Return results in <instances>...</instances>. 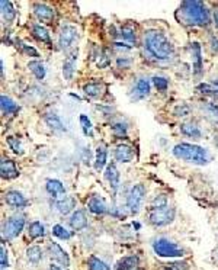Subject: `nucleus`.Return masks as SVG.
I'll use <instances>...</instances> for the list:
<instances>
[{
  "mask_svg": "<svg viewBox=\"0 0 218 270\" xmlns=\"http://www.w3.org/2000/svg\"><path fill=\"white\" fill-rule=\"evenodd\" d=\"M32 35H34L38 41L44 42V44H48V45L51 44L50 33H48V31H47L42 25L40 24L32 25Z\"/></svg>",
  "mask_w": 218,
  "mask_h": 270,
  "instance_id": "obj_28",
  "label": "nucleus"
},
{
  "mask_svg": "<svg viewBox=\"0 0 218 270\" xmlns=\"http://www.w3.org/2000/svg\"><path fill=\"white\" fill-rule=\"evenodd\" d=\"M0 8H2V17H3L5 22L10 24V22L15 21V17H16V9H15L12 2H9V0H2V2H0Z\"/></svg>",
  "mask_w": 218,
  "mask_h": 270,
  "instance_id": "obj_23",
  "label": "nucleus"
},
{
  "mask_svg": "<svg viewBox=\"0 0 218 270\" xmlns=\"http://www.w3.org/2000/svg\"><path fill=\"white\" fill-rule=\"evenodd\" d=\"M149 95H150V82L147 79H140L133 87L131 99L133 100H141V99L147 98Z\"/></svg>",
  "mask_w": 218,
  "mask_h": 270,
  "instance_id": "obj_16",
  "label": "nucleus"
},
{
  "mask_svg": "<svg viewBox=\"0 0 218 270\" xmlns=\"http://www.w3.org/2000/svg\"><path fill=\"white\" fill-rule=\"evenodd\" d=\"M79 119H80V125H82V130H83L84 135L86 137H93V127L90 119L83 114L79 116Z\"/></svg>",
  "mask_w": 218,
  "mask_h": 270,
  "instance_id": "obj_34",
  "label": "nucleus"
},
{
  "mask_svg": "<svg viewBox=\"0 0 218 270\" xmlns=\"http://www.w3.org/2000/svg\"><path fill=\"white\" fill-rule=\"evenodd\" d=\"M76 63H77V51H73L63 64V76L66 80H71L76 71Z\"/></svg>",
  "mask_w": 218,
  "mask_h": 270,
  "instance_id": "obj_19",
  "label": "nucleus"
},
{
  "mask_svg": "<svg viewBox=\"0 0 218 270\" xmlns=\"http://www.w3.org/2000/svg\"><path fill=\"white\" fill-rule=\"evenodd\" d=\"M117 64L119 68H126V67L131 66V60L126 57H119L117 60Z\"/></svg>",
  "mask_w": 218,
  "mask_h": 270,
  "instance_id": "obj_47",
  "label": "nucleus"
},
{
  "mask_svg": "<svg viewBox=\"0 0 218 270\" xmlns=\"http://www.w3.org/2000/svg\"><path fill=\"white\" fill-rule=\"evenodd\" d=\"M8 146L12 150H13V153H16V154H24V148H22V144H21V141L15 137H8Z\"/></svg>",
  "mask_w": 218,
  "mask_h": 270,
  "instance_id": "obj_40",
  "label": "nucleus"
},
{
  "mask_svg": "<svg viewBox=\"0 0 218 270\" xmlns=\"http://www.w3.org/2000/svg\"><path fill=\"white\" fill-rule=\"evenodd\" d=\"M165 205H169L166 195H156L151 201L150 208H159V206H165Z\"/></svg>",
  "mask_w": 218,
  "mask_h": 270,
  "instance_id": "obj_43",
  "label": "nucleus"
},
{
  "mask_svg": "<svg viewBox=\"0 0 218 270\" xmlns=\"http://www.w3.org/2000/svg\"><path fill=\"white\" fill-rule=\"evenodd\" d=\"M106 92V86L102 82H92L87 83L83 86V93L89 98H102V95Z\"/></svg>",
  "mask_w": 218,
  "mask_h": 270,
  "instance_id": "obj_18",
  "label": "nucleus"
},
{
  "mask_svg": "<svg viewBox=\"0 0 218 270\" xmlns=\"http://www.w3.org/2000/svg\"><path fill=\"white\" fill-rule=\"evenodd\" d=\"M52 234H54L56 237L61 238V240H68V238L71 237V232L67 231L63 225H60V224L52 227Z\"/></svg>",
  "mask_w": 218,
  "mask_h": 270,
  "instance_id": "obj_39",
  "label": "nucleus"
},
{
  "mask_svg": "<svg viewBox=\"0 0 218 270\" xmlns=\"http://www.w3.org/2000/svg\"><path fill=\"white\" fill-rule=\"evenodd\" d=\"M202 109H204L205 114L208 115L211 119H212V122H215L218 125V105L208 102V103H205V105L202 106Z\"/></svg>",
  "mask_w": 218,
  "mask_h": 270,
  "instance_id": "obj_35",
  "label": "nucleus"
},
{
  "mask_svg": "<svg viewBox=\"0 0 218 270\" xmlns=\"http://www.w3.org/2000/svg\"><path fill=\"white\" fill-rule=\"evenodd\" d=\"M87 209L95 215H103V213L108 212V206L105 199L98 195H92L87 201Z\"/></svg>",
  "mask_w": 218,
  "mask_h": 270,
  "instance_id": "obj_15",
  "label": "nucleus"
},
{
  "mask_svg": "<svg viewBox=\"0 0 218 270\" xmlns=\"http://www.w3.org/2000/svg\"><path fill=\"white\" fill-rule=\"evenodd\" d=\"M109 63H111V60H109L108 54L106 52H102L101 56H99V60H98V67H101V68L108 67Z\"/></svg>",
  "mask_w": 218,
  "mask_h": 270,
  "instance_id": "obj_45",
  "label": "nucleus"
},
{
  "mask_svg": "<svg viewBox=\"0 0 218 270\" xmlns=\"http://www.w3.org/2000/svg\"><path fill=\"white\" fill-rule=\"evenodd\" d=\"M25 227V217L24 215H13L2 225V238L3 240H13L16 238Z\"/></svg>",
  "mask_w": 218,
  "mask_h": 270,
  "instance_id": "obj_7",
  "label": "nucleus"
},
{
  "mask_svg": "<svg viewBox=\"0 0 218 270\" xmlns=\"http://www.w3.org/2000/svg\"><path fill=\"white\" fill-rule=\"evenodd\" d=\"M5 202L10 206V208H15V209H22V208H26L29 202L26 201V197L17 192V190H8L5 193Z\"/></svg>",
  "mask_w": 218,
  "mask_h": 270,
  "instance_id": "obj_12",
  "label": "nucleus"
},
{
  "mask_svg": "<svg viewBox=\"0 0 218 270\" xmlns=\"http://www.w3.org/2000/svg\"><path fill=\"white\" fill-rule=\"evenodd\" d=\"M17 44H19L21 49H22L25 54H28L29 57H35V58L40 57V52H38L34 47H31V45H28V44H25V42H22V41H17Z\"/></svg>",
  "mask_w": 218,
  "mask_h": 270,
  "instance_id": "obj_42",
  "label": "nucleus"
},
{
  "mask_svg": "<svg viewBox=\"0 0 218 270\" xmlns=\"http://www.w3.org/2000/svg\"><path fill=\"white\" fill-rule=\"evenodd\" d=\"M144 49L151 58L157 61H168L173 57L175 48L163 32L157 29H149L144 33Z\"/></svg>",
  "mask_w": 218,
  "mask_h": 270,
  "instance_id": "obj_1",
  "label": "nucleus"
},
{
  "mask_svg": "<svg viewBox=\"0 0 218 270\" xmlns=\"http://www.w3.org/2000/svg\"><path fill=\"white\" fill-rule=\"evenodd\" d=\"M56 208L61 215H67L76 208V199L73 196H64L60 201H56Z\"/></svg>",
  "mask_w": 218,
  "mask_h": 270,
  "instance_id": "obj_25",
  "label": "nucleus"
},
{
  "mask_svg": "<svg viewBox=\"0 0 218 270\" xmlns=\"http://www.w3.org/2000/svg\"><path fill=\"white\" fill-rule=\"evenodd\" d=\"M214 22H215V25L218 26V9L214 10Z\"/></svg>",
  "mask_w": 218,
  "mask_h": 270,
  "instance_id": "obj_50",
  "label": "nucleus"
},
{
  "mask_svg": "<svg viewBox=\"0 0 218 270\" xmlns=\"http://www.w3.org/2000/svg\"><path fill=\"white\" fill-rule=\"evenodd\" d=\"M173 156L186 161V163L196 164V166H205L210 161L208 151L204 147H199L196 144H189V142H180L173 147Z\"/></svg>",
  "mask_w": 218,
  "mask_h": 270,
  "instance_id": "obj_3",
  "label": "nucleus"
},
{
  "mask_svg": "<svg viewBox=\"0 0 218 270\" xmlns=\"http://www.w3.org/2000/svg\"><path fill=\"white\" fill-rule=\"evenodd\" d=\"M121 37H122V40H125L126 42H130V44H135L137 41V37H135V31L131 28V26H122L121 28Z\"/></svg>",
  "mask_w": 218,
  "mask_h": 270,
  "instance_id": "obj_36",
  "label": "nucleus"
},
{
  "mask_svg": "<svg viewBox=\"0 0 218 270\" xmlns=\"http://www.w3.org/2000/svg\"><path fill=\"white\" fill-rule=\"evenodd\" d=\"M114 156L119 163H130L134 160V148L128 144H119L114 151Z\"/></svg>",
  "mask_w": 218,
  "mask_h": 270,
  "instance_id": "obj_14",
  "label": "nucleus"
},
{
  "mask_svg": "<svg viewBox=\"0 0 218 270\" xmlns=\"http://www.w3.org/2000/svg\"><path fill=\"white\" fill-rule=\"evenodd\" d=\"M189 112H191V107L188 106V105H180V106H177L176 111H175L176 116H186V115H189Z\"/></svg>",
  "mask_w": 218,
  "mask_h": 270,
  "instance_id": "obj_46",
  "label": "nucleus"
},
{
  "mask_svg": "<svg viewBox=\"0 0 218 270\" xmlns=\"http://www.w3.org/2000/svg\"><path fill=\"white\" fill-rule=\"evenodd\" d=\"M153 83H154L156 89L160 90V92H165V90H168V87H169L168 79H165V77H160V76H156V77H153Z\"/></svg>",
  "mask_w": 218,
  "mask_h": 270,
  "instance_id": "obj_41",
  "label": "nucleus"
},
{
  "mask_svg": "<svg viewBox=\"0 0 218 270\" xmlns=\"http://www.w3.org/2000/svg\"><path fill=\"white\" fill-rule=\"evenodd\" d=\"M0 263H2V270L8 269V266H9L8 251H6V248H5L3 244H2V247H0Z\"/></svg>",
  "mask_w": 218,
  "mask_h": 270,
  "instance_id": "obj_44",
  "label": "nucleus"
},
{
  "mask_svg": "<svg viewBox=\"0 0 218 270\" xmlns=\"http://www.w3.org/2000/svg\"><path fill=\"white\" fill-rule=\"evenodd\" d=\"M198 92H201L202 95H208V96H214L218 98V90L214 84H208V83H201L198 87Z\"/></svg>",
  "mask_w": 218,
  "mask_h": 270,
  "instance_id": "obj_37",
  "label": "nucleus"
},
{
  "mask_svg": "<svg viewBox=\"0 0 218 270\" xmlns=\"http://www.w3.org/2000/svg\"><path fill=\"white\" fill-rule=\"evenodd\" d=\"M87 267H89V270H111L108 263H105L103 260H101L99 257H96V256H90V257H89V260H87Z\"/></svg>",
  "mask_w": 218,
  "mask_h": 270,
  "instance_id": "obj_32",
  "label": "nucleus"
},
{
  "mask_svg": "<svg viewBox=\"0 0 218 270\" xmlns=\"http://www.w3.org/2000/svg\"><path fill=\"white\" fill-rule=\"evenodd\" d=\"M44 119H45L47 125L54 132H66V127H64V123L61 122V119H60V116L57 114L47 112V114L44 115Z\"/></svg>",
  "mask_w": 218,
  "mask_h": 270,
  "instance_id": "obj_22",
  "label": "nucleus"
},
{
  "mask_svg": "<svg viewBox=\"0 0 218 270\" xmlns=\"http://www.w3.org/2000/svg\"><path fill=\"white\" fill-rule=\"evenodd\" d=\"M210 44H211V49H212L214 52H218V37L212 35L210 38Z\"/></svg>",
  "mask_w": 218,
  "mask_h": 270,
  "instance_id": "obj_49",
  "label": "nucleus"
},
{
  "mask_svg": "<svg viewBox=\"0 0 218 270\" xmlns=\"http://www.w3.org/2000/svg\"><path fill=\"white\" fill-rule=\"evenodd\" d=\"M175 220V208L165 205L159 208H150L149 211V222L154 227H165Z\"/></svg>",
  "mask_w": 218,
  "mask_h": 270,
  "instance_id": "obj_5",
  "label": "nucleus"
},
{
  "mask_svg": "<svg viewBox=\"0 0 218 270\" xmlns=\"http://www.w3.org/2000/svg\"><path fill=\"white\" fill-rule=\"evenodd\" d=\"M48 270H61V267H59V266H50Z\"/></svg>",
  "mask_w": 218,
  "mask_h": 270,
  "instance_id": "obj_51",
  "label": "nucleus"
},
{
  "mask_svg": "<svg viewBox=\"0 0 218 270\" xmlns=\"http://www.w3.org/2000/svg\"><path fill=\"white\" fill-rule=\"evenodd\" d=\"M45 189H47V192L50 193L51 196L54 197V199H57V201L63 199L64 195H66V188H64V185L57 179L47 180Z\"/></svg>",
  "mask_w": 218,
  "mask_h": 270,
  "instance_id": "obj_17",
  "label": "nucleus"
},
{
  "mask_svg": "<svg viewBox=\"0 0 218 270\" xmlns=\"http://www.w3.org/2000/svg\"><path fill=\"white\" fill-rule=\"evenodd\" d=\"M34 13L38 21H41L44 24H51L56 19V10L50 8L45 3H35Z\"/></svg>",
  "mask_w": 218,
  "mask_h": 270,
  "instance_id": "obj_10",
  "label": "nucleus"
},
{
  "mask_svg": "<svg viewBox=\"0 0 218 270\" xmlns=\"http://www.w3.org/2000/svg\"><path fill=\"white\" fill-rule=\"evenodd\" d=\"M17 167L15 161H12L10 158H6V157H2V163H0V176L2 179L6 180H12L17 177Z\"/></svg>",
  "mask_w": 218,
  "mask_h": 270,
  "instance_id": "obj_13",
  "label": "nucleus"
},
{
  "mask_svg": "<svg viewBox=\"0 0 218 270\" xmlns=\"http://www.w3.org/2000/svg\"><path fill=\"white\" fill-rule=\"evenodd\" d=\"M153 250L160 257H182V256H185L184 250L177 246L176 243L170 241L168 238H157L153 243Z\"/></svg>",
  "mask_w": 218,
  "mask_h": 270,
  "instance_id": "obj_6",
  "label": "nucleus"
},
{
  "mask_svg": "<svg viewBox=\"0 0 218 270\" xmlns=\"http://www.w3.org/2000/svg\"><path fill=\"white\" fill-rule=\"evenodd\" d=\"M176 19L186 26H207L211 21L210 10L198 0L184 2L177 9Z\"/></svg>",
  "mask_w": 218,
  "mask_h": 270,
  "instance_id": "obj_2",
  "label": "nucleus"
},
{
  "mask_svg": "<svg viewBox=\"0 0 218 270\" xmlns=\"http://www.w3.org/2000/svg\"><path fill=\"white\" fill-rule=\"evenodd\" d=\"M168 270H188L186 263H172L168 264Z\"/></svg>",
  "mask_w": 218,
  "mask_h": 270,
  "instance_id": "obj_48",
  "label": "nucleus"
},
{
  "mask_svg": "<svg viewBox=\"0 0 218 270\" xmlns=\"http://www.w3.org/2000/svg\"><path fill=\"white\" fill-rule=\"evenodd\" d=\"M191 54H192L193 73L201 74V71H202V56H201V45H199L198 42H192V47H191Z\"/></svg>",
  "mask_w": 218,
  "mask_h": 270,
  "instance_id": "obj_24",
  "label": "nucleus"
},
{
  "mask_svg": "<svg viewBox=\"0 0 218 270\" xmlns=\"http://www.w3.org/2000/svg\"><path fill=\"white\" fill-rule=\"evenodd\" d=\"M126 131H128V127H126L125 122H117L112 125V134L117 138H125Z\"/></svg>",
  "mask_w": 218,
  "mask_h": 270,
  "instance_id": "obj_38",
  "label": "nucleus"
},
{
  "mask_svg": "<svg viewBox=\"0 0 218 270\" xmlns=\"http://www.w3.org/2000/svg\"><path fill=\"white\" fill-rule=\"evenodd\" d=\"M180 131H182L184 135L189 137V138L198 139L202 137L201 130H199V127H196V123H192V122L182 123V125H180Z\"/></svg>",
  "mask_w": 218,
  "mask_h": 270,
  "instance_id": "obj_27",
  "label": "nucleus"
},
{
  "mask_svg": "<svg viewBox=\"0 0 218 270\" xmlns=\"http://www.w3.org/2000/svg\"><path fill=\"white\" fill-rule=\"evenodd\" d=\"M138 266V257L135 256H128L124 257L122 260H119L117 264V270H134Z\"/></svg>",
  "mask_w": 218,
  "mask_h": 270,
  "instance_id": "obj_29",
  "label": "nucleus"
},
{
  "mask_svg": "<svg viewBox=\"0 0 218 270\" xmlns=\"http://www.w3.org/2000/svg\"><path fill=\"white\" fill-rule=\"evenodd\" d=\"M146 193H147L146 186H144V185H140V183L128 189L125 196V205L126 209L130 211V213L137 215V213L140 212V209H141V206H143L144 199H146Z\"/></svg>",
  "mask_w": 218,
  "mask_h": 270,
  "instance_id": "obj_4",
  "label": "nucleus"
},
{
  "mask_svg": "<svg viewBox=\"0 0 218 270\" xmlns=\"http://www.w3.org/2000/svg\"><path fill=\"white\" fill-rule=\"evenodd\" d=\"M29 70L34 73V76L38 79V80H42L44 77H45V67L42 64L41 61H38V60H35V61H29Z\"/></svg>",
  "mask_w": 218,
  "mask_h": 270,
  "instance_id": "obj_33",
  "label": "nucleus"
},
{
  "mask_svg": "<svg viewBox=\"0 0 218 270\" xmlns=\"http://www.w3.org/2000/svg\"><path fill=\"white\" fill-rule=\"evenodd\" d=\"M70 227L75 229V231H82L87 227V218H86V213L82 209H77L71 213L70 217Z\"/></svg>",
  "mask_w": 218,
  "mask_h": 270,
  "instance_id": "obj_20",
  "label": "nucleus"
},
{
  "mask_svg": "<svg viewBox=\"0 0 218 270\" xmlns=\"http://www.w3.org/2000/svg\"><path fill=\"white\" fill-rule=\"evenodd\" d=\"M48 253H50V257L57 262L61 266V267H68L70 266V259H68V254L66 253V250L63 247L60 246L59 243H50L48 244Z\"/></svg>",
  "mask_w": 218,
  "mask_h": 270,
  "instance_id": "obj_9",
  "label": "nucleus"
},
{
  "mask_svg": "<svg viewBox=\"0 0 218 270\" xmlns=\"http://www.w3.org/2000/svg\"><path fill=\"white\" fill-rule=\"evenodd\" d=\"M77 40V29L73 25H63L60 29L59 35V45L60 48L67 51L68 48H71V45L75 44Z\"/></svg>",
  "mask_w": 218,
  "mask_h": 270,
  "instance_id": "obj_8",
  "label": "nucleus"
},
{
  "mask_svg": "<svg viewBox=\"0 0 218 270\" xmlns=\"http://www.w3.org/2000/svg\"><path fill=\"white\" fill-rule=\"evenodd\" d=\"M106 158H108V150L105 146H99L96 148V154H95V169L99 172L102 170L106 164Z\"/></svg>",
  "mask_w": 218,
  "mask_h": 270,
  "instance_id": "obj_26",
  "label": "nucleus"
},
{
  "mask_svg": "<svg viewBox=\"0 0 218 270\" xmlns=\"http://www.w3.org/2000/svg\"><path fill=\"white\" fill-rule=\"evenodd\" d=\"M134 270H138V269H134Z\"/></svg>",
  "mask_w": 218,
  "mask_h": 270,
  "instance_id": "obj_52",
  "label": "nucleus"
},
{
  "mask_svg": "<svg viewBox=\"0 0 218 270\" xmlns=\"http://www.w3.org/2000/svg\"><path fill=\"white\" fill-rule=\"evenodd\" d=\"M0 107H2L3 115H16L21 109L15 100H12L9 96H5V95L0 96Z\"/></svg>",
  "mask_w": 218,
  "mask_h": 270,
  "instance_id": "obj_21",
  "label": "nucleus"
},
{
  "mask_svg": "<svg viewBox=\"0 0 218 270\" xmlns=\"http://www.w3.org/2000/svg\"><path fill=\"white\" fill-rule=\"evenodd\" d=\"M105 179L108 182L109 188L112 190V193L115 195L118 192V189H119V185H121V176H119L117 166L114 163L106 166V169H105Z\"/></svg>",
  "mask_w": 218,
  "mask_h": 270,
  "instance_id": "obj_11",
  "label": "nucleus"
},
{
  "mask_svg": "<svg viewBox=\"0 0 218 270\" xmlns=\"http://www.w3.org/2000/svg\"><path fill=\"white\" fill-rule=\"evenodd\" d=\"M45 234V231H44V225H42L40 221H34L31 222L29 225H28V236L31 238H40L42 237Z\"/></svg>",
  "mask_w": 218,
  "mask_h": 270,
  "instance_id": "obj_31",
  "label": "nucleus"
},
{
  "mask_svg": "<svg viewBox=\"0 0 218 270\" xmlns=\"http://www.w3.org/2000/svg\"><path fill=\"white\" fill-rule=\"evenodd\" d=\"M26 259L34 264H38V263L42 260V250L40 246H31L28 250H26Z\"/></svg>",
  "mask_w": 218,
  "mask_h": 270,
  "instance_id": "obj_30",
  "label": "nucleus"
}]
</instances>
